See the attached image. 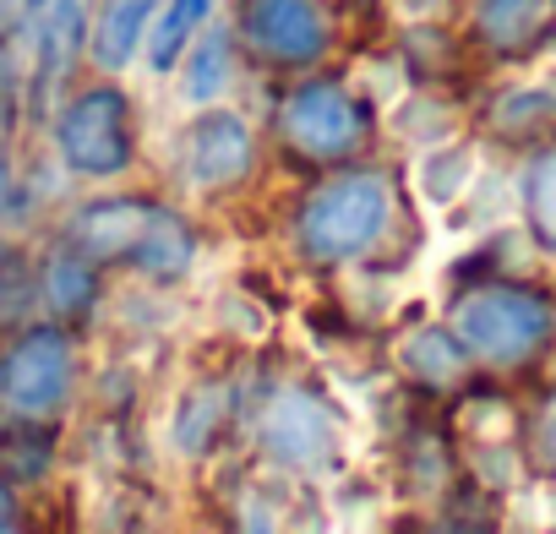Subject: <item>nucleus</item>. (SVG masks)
Masks as SVG:
<instances>
[{
	"label": "nucleus",
	"mask_w": 556,
	"mask_h": 534,
	"mask_svg": "<svg viewBox=\"0 0 556 534\" xmlns=\"http://www.w3.org/2000/svg\"><path fill=\"white\" fill-rule=\"evenodd\" d=\"M66 245L83 251L93 267H131L137 279L180 284L202 262V240L191 218L142 191H104L72 207Z\"/></svg>",
	"instance_id": "obj_1"
},
{
	"label": "nucleus",
	"mask_w": 556,
	"mask_h": 534,
	"mask_svg": "<svg viewBox=\"0 0 556 534\" xmlns=\"http://www.w3.org/2000/svg\"><path fill=\"white\" fill-rule=\"evenodd\" d=\"M393 207H399L393 175L350 164L301 196V207L290 218V240H295L301 262H312V267H355L388 240Z\"/></svg>",
	"instance_id": "obj_2"
},
{
	"label": "nucleus",
	"mask_w": 556,
	"mask_h": 534,
	"mask_svg": "<svg viewBox=\"0 0 556 534\" xmlns=\"http://www.w3.org/2000/svg\"><path fill=\"white\" fill-rule=\"evenodd\" d=\"M50 148L72 180L115 186L142 153V110L121 77H93L61 93L50 110Z\"/></svg>",
	"instance_id": "obj_3"
},
{
	"label": "nucleus",
	"mask_w": 556,
	"mask_h": 534,
	"mask_svg": "<svg viewBox=\"0 0 556 534\" xmlns=\"http://www.w3.org/2000/svg\"><path fill=\"white\" fill-rule=\"evenodd\" d=\"M447 328L464 344L469 366L518 371V366H529L551 349L556 301L534 284H518V279H485V284H469L453 301Z\"/></svg>",
	"instance_id": "obj_4"
},
{
	"label": "nucleus",
	"mask_w": 556,
	"mask_h": 534,
	"mask_svg": "<svg viewBox=\"0 0 556 534\" xmlns=\"http://www.w3.org/2000/svg\"><path fill=\"white\" fill-rule=\"evenodd\" d=\"M273 126L301 164L312 169H350L377 137V104L350 77H290L273 104Z\"/></svg>",
	"instance_id": "obj_5"
},
{
	"label": "nucleus",
	"mask_w": 556,
	"mask_h": 534,
	"mask_svg": "<svg viewBox=\"0 0 556 534\" xmlns=\"http://www.w3.org/2000/svg\"><path fill=\"white\" fill-rule=\"evenodd\" d=\"M229 34L240 61L273 77H312L339 50L333 0H229Z\"/></svg>",
	"instance_id": "obj_6"
},
{
	"label": "nucleus",
	"mask_w": 556,
	"mask_h": 534,
	"mask_svg": "<svg viewBox=\"0 0 556 534\" xmlns=\"http://www.w3.org/2000/svg\"><path fill=\"white\" fill-rule=\"evenodd\" d=\"M77 382H83L77 333L50 317L12 328L7 344H0V415L7 420H28V425L61 420L77 398Z\"/></svg>",
	"instance_id": "obj_7"
},
{
	"label": "nucleus",
	"mask_w": 556,
	"mask_h": 534,
	"mask_svg": "<svg viewBox=\"0 0 556 534\" xmlns=\"http://www.w3.org/2000/svg\"><path fill=\"white\" fill-rule=\"evenodd\" d=\"M251 442L290 474H328L344 458V409L312 382H273L251 409Z\"/></svg>",
	"instance_id": "obj_8"
},
{
	"label": "nucleus",
	"mask_w": 556,
	"mask_h": 534,
	"mask_svg": "<svg viewBox=\"0 0 556 534\" xmlns=\"http://www.w3.org/2000/svg\"><path fill=\"white\" fill-rule=\"evenodd\" d=\"M175 169L197 196H224L240 191L256 169V131L235 104H207L191 110L180 137H175Z\"/></svg>",
	"instance_id": "obj_9"
},
{
	"label": "nucleus",
	"mask_w": 556,
	"mask_h": 534,
	"mask_svg": "<svg viewBox=\"0 0 556 534\" xmlns=\"http://www.w3.org/2000/svg\"><path fill=\"white\" fill-rule=\"evenodd\" d=\"M159 0H93L88 7V34H83V61L93 77H126L142 61L148 28H153Z\"/></svg>",
	"instance_id": "obj_10"
},
{
	"label": "nucleus",
	"mask_w": 556,
	"mask_h": 534,
	"mask_svg": "<svg viewBox=\"0 0 556 534\" xmlns=\"http://www.w3.org/2000/svg\"><path fill=\"white\" fill-rule=\"evenodd\" d=\"M34 290L50 322L72 328L83 317H93L99 295H104V267H93L83 251H72L66 240L55 251H45V262H34Z\"/></svg>",
	"instance_id": "obj_11"
},
{
	"label": "nucleus",
	"mask_w": 556,
	"mask_h": 534,
	"mask_svg": "<svg viewBox=\"0 0 556 534\" xmlns=\"http://www.w3.org/2000/svg\"><path fill=\"white\" fill-rule=\"evenodd\" d=\"M556 17V0H469V34L496 61L529 55Z\"/></svg>",
	"instance_id": "obj_12"
},
{
	"label": "nucleus",
	"mask_w": 556,
	"mask_h": 534,
	"mask_svg": "<svg viewBox=\"0 0 556 534\" xmlns=\"http://www.w3.org/2000/svg\"><path fill=\"white\" fill-rule=\"evenodd\" d=\"M235 72H240V50H235L229 23L218 17V23H213V28H202V39L180 55V66H175V99H180L186 110L229 104Z\"/></svg>",
	"instance_id": "obj_13"
},
{
	"label": "nucleus",
	"mask_w": 556,
	"mask_h": 534,
	"mask_svg": "<svg viewBox=\"0 0 556 534\" xmlns=\"http://www.w3.org/2000/svg\"><path fill=\"white\" fill-rule=\"evenodd\" d=\"M229 415H235V387L229 382L202 377V382L180 387V398L169 404V425H164L175 458H207L213 442L224 436Z\"/></svg>",
	"instance_id": "obj_14"
},
{
	"label": "nucleus",
	"mask_w": 556,
	"mask_h": 534,
	"mask_svg": "<svg viewBox=\"0 0 556 534\" xmlns=\"http://www.w3.org/2000/svg\"><path fill=\"white\" fill-rule=\"evenodd\" d=\"M224 17V0H159L153 12V28H148V44H142V72L153 82H169L180 55L202 39V28H213Z\"/></svg>",
	"instance_id": "obj_15"
},
{
	"label": "nucleus",
	"mask_w": 556,
	"mask_h": 534,
	"mask_svg": "<svg viewBox=\"0 0 556 534\" xmlns=\"http://www.w3.org/2000/svg\"><path fill=\"white\" fill-rule=\"evenodd\" d=\"M393 360H399V371H404L415 387H431V393H447V387H458V382L469 377V355H464V344L453 339L447 322H420V328H409V333L393 344Z\"/></svg>",
	"instance_id": "obj_16"
},
{
	"label": "nucleus",
	"mask_w": 556,
	"mask_h": 534,
	"mask_svg": "<svg viewBox=\"0 0 556 534\" xmlns=\"http://www.w3.org/2000/svg\"><path fill=\"white\" fill-rule=\"evenodd\" d=\"M518 213H523V229H529L534 251H545L556 262V142H545V148H534L523 158Z\"/></svg>",
	"instance_id": "obj_17"
},
{
	"label": "nucleus",
	"mask_w": 556,
	"mask_h": 534,
	"mask_svg": "<svg viewBox=\"0 0 556 534\" xmlns=\"http://www.w3.org/2000/svg\"><path fill=\"white\" fill-rule=\"evenodd\" d=\"M475 164H469V148H431L426 164H420V186L431 202H453L464 186H469Z\"/></svg>",
	"instance_id": "obj_18"
},
{
	"label": "nucleus",
	"mask_w": 556,
	"mask_h": 534,
	"mask_svg": "<svg viewBox=\"0 0 556 534\" xmlns=\"http://www.w3.org/2000/svg\"><path fill=\"white\" fill-rule=\"evenodd\" d=\"M235 534H285V512L267 491H245L240 512H235Z\"/></svg>",
	"instance_id": "obj_19"
},
{
	"label": "nucleus",
	"mask_w": 556,
	"mask_h": 534,
	"mask_svg": "<svg viewBox=\"0 0 556 534\" xmlns=\"http://www.w3.org/2000/svg\"><path fill=\"white\" fill-rule=\"evenodd\" d=\"M529 447H534V463L556 480V393L534 409V420H529Z\"/></svg>",
	"instance_id": "obj_20"
},
{
	"label": "nucleus",
	"mask_w": 556,
	"mask_h": 534,
	"mask_svg": "<svg viewBox=\"0 0 556 534\" xmlns=\"http://www.w3.org/2000/svg\"><path fill=\"white\" fill-rule=\"evenodd\" d=\"M17 93V50H12V23H0V110Z\"/></svg>",
	"instance_id": "obj_21"
},
{
	"label": "nucleus",
	"mask_w": 556,
	"mask_h": 534,
	"mask_svg": "<svg viewBox=\"0 0 556 534\" xmlns=\"http://www.w3.org/2000/svg\"><path fill=\"white\" fill-rule=\"evenodd\" d=\"M17 523V496H12V480L0 474V534H7Z\"/></svg>",
	"instance_id": "obj_22"
},
{
	"label": "nucleus",
	"mask_w": 556,
	"mask_h": 534,
	"mask_svg": "<svg viewBox=\"0 0 556 534\" xmlns=\"http://www.w3.org/2000/svg\"><path fill=\"white\" fill-rule=\"evenodd\" d=\"M39 0H0V23H28V12Z\"/></svg>",
	"instance_id": "obj_23"
},
{
	"label": "nucleus",
	"mask_w": 556,
	"mask_h": 534,
	"mask_svg": "<svg viewBox=\"0 0 556 534\" xmlns=\"http://www.w3.org/2000/svg\"><path fill=\"white\" fill-rule=\"evenodd\" d=\"M12 202V164H7V148H0V213Z\"/></svg>",
	"instance_id": "obj_24"
},
{
	"label": "nucleus",
	"mask_w": 556,
	"mask_h": 534,
	"mask_svg": "<svg viewBox=\"0 0 556 534\" xmlns=\"http://www.w3.org/2000/svg\"><path fill=\"white\" fill-rule=\"evenodd\" d=\"M437 534H485V529H469V523H447V529H437Z\"/></svg>",
	"instance_id": "obj_25"
},
{
	"label": "nucleus",
	"mask_w": 556,
	"mask_h": 534,
	"mask_svg": "<svg viewBox=\"0 0 556 534\" xmlns=\"http://www.w3.org/2000/svg\"><path fill=\"white\" fill-rule=\"evenodd\" d=\"M7 534H12V529H7Z\"/></svg>",
	"instance_id": "obj_26"
}]
</instances>
